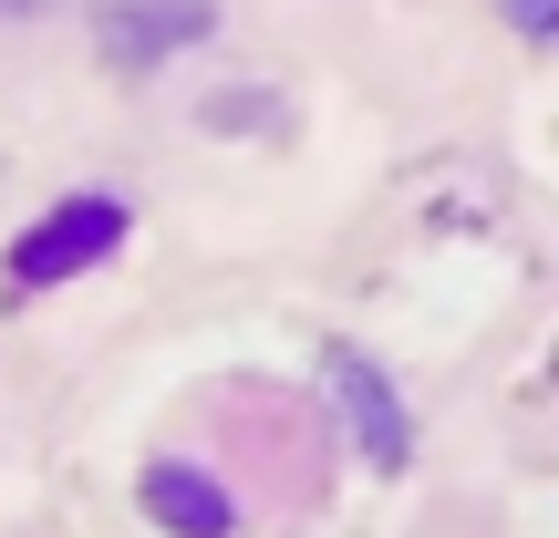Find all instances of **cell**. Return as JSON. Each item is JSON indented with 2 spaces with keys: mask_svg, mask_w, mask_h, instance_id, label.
<instances>
[{
  "mask_svg": "<svg viewBox=\"0 0 559 538\" xmlns=\"http://www.w3.org/2000/svg\"><path fill=\"white\" fill-rule=\"evenodd\" d=\"M145 507H156V528H177V538H228V528H239L228 487H207L198 466H177V456L145 466Z\"/></svg>",
  "mask_w": 559,
  "mask_h": 538,
  "instance_id": "277c9868",
  "label": "cell"
},
{
  "mask_svg": "<svg viewBox=\"0 0 559 538\" xmlns=\"http://www.w3.org/2000/svg\"><path fill=\"white\" fill-rule=\"evenodd\" d=\"M218 32L207 0H104V62L115 73H145V62H177Z\"/></svg>",
  "mask_w": 559,
  "mask_h": 538,
  "instance_id": "7a4b0ae2",
  "label": "cell"
},
{
  "mask_svg": "<svg viewBox=\"0 0 559 538\" xmlns=\"http://www.w3.org/2000/svg\"><path fill=\"white\" fill-rule=\"evenodd\" d=\"M104 249H124V198L83 187V198H62L41 228H21V239H11V290H52V279L94 270Z\"/></svg>",
  "mask_w": 559,
  "mask_h": 538,
  "instance_id": "6da1fadb",
  "label": "cell"
},
{
  "mask_svg": "<svg viewBox=\"0 0 559 538\" xmlns=\"http://www.w3.org/2000/svg\"><path fill=\"white\" fill-rule=\"evenodd\" d=\"M0 11H11V21H21V11H52V0H0Z\"/></svg>",
  "mask_w": 559,
  "mask_h": 538,
  "instance_id": "8992f818",
  "label": "cell"
},
{
  "mask_svg": "<svg viewBox=\"0 0 559 538\" xmlns=\"http://www.w3.org/2000/svg\"><path fill=\"white\" fill-rule=\"evenodd\" d=\"M332 394H342V415H353V435H362V456H373V466H404V456H415V425H404L394 383H383L362 352H332Z\"/></svg>",
  "mask_w": 559,
  "mask_h": 538,
  "instance_id": "3957f363",
  "label": "cell"
},
{
  "mask_svg": "<svg viewBox=\"0 0 559 538\" xmlns=\"http://www.w3.org/2000/svg\"><path fill=\"white\" fill-rule=\"evenodd\" d=\"M549 11H559V0H508V21H519V41H549Z\"/></svg>",
  "mask_w": 559,
  "mask_h": 538,
  "instance_id": "5b68a950",
  "label": "cell"
}]
</instances>
